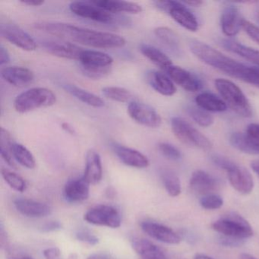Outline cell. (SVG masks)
<instances>
[{"label":"cell","instance_id":"obj_1","mask_svg":"<svg viewBox=\"0 0 259 259\" xmlns=\"http://www.w3.org/2000/svg\"><path fill=\"white\" fill-rule=\"evenodd\" d=\"M34 28L63 40L100 49L123 48L126 44L125 38L118 34L80 28L70 24L40 22L34 24Z\"/></svg>","mask_w":259,"mask_h":259},{"label":"cell","instance_id":"obj_2","mask_svg":"<svg viewBox=\"0 0 259 259\" xmlns=\"http://www.w3.org/2000/svg\"><path fill=\"white\" fill-rule=\"evenodd\" d=\"M189 48L205 64L259 89V69L245 66L199 40H191Z\"/></svg>","mask_w":259,"mask_h":259},{"label":"cell","instance_id":"obj_3","mask_svg":"<svg viewBox=\"0 0 259 259\" xmlns=\"http://www.w3.org/2000/svg\"><path fill=\"white\" fill-rule=\"evenodd\" d=\"M215 87L227 105L236 114L242 117H251L252 108L242 91L230 80L218 78Z\"/></svg>","mask_w":259,"mask_h":259},{"label":"cell","instance_id":"obj_4","mask_svg":"<svg viewBox=\"0 0 259 259\" xmlns=\"http://www.w3.org/2000/svg\"><path fill=\"white\" fill-rule=\"evenodd\" d=\"M57 102L55 94L46 88H33L18 95L14 108L18 113H26L40 108L54 106Z\"/></svg>","mask_w":259,"mask_h":259},{"label":"cell","instance_id":"obj_5","mask_svg":"<svg viewBox=\"0 0 259 259\" xmlns=\"http://www.w3.org/2000/svg\"><path fill=\"white\" fill-rule=\"evenodd\" d=\"M212 229L221 235L246 239L253 235L249 223L239 213L230 212L211 224Z\"/></svg>","mask_w":259,"mask_h":259},{"label":"cell","instance_id":"obj_6","mask_svg":"<svg viewBox=\"0 0 259 259\" xmlns=\"http://www.w3.org/2000/svg\"><path fill=\"white\" fill-rule=\"evenodd\" d=\"M171 128L176 137L188 146L195 147L204 151H209L213 146L211 142L205 136L183 118L179 116L172 118Z\"/></svg>","mask_w":259,"mask_h":259},{"label":"cell","instance_id":"obj_7","mask_svg":"<svg viewBox=\"0 0 259 259\" xmlns=\"http://www.w3.org/2000/svg\"><path fill=\"white\" fill-rule=\"evenodd\" d=\"M69 10L74 14L84 19H89L94 22L99 23L111 24L125 23V20L120 17H116L114 14L109 13L100 7H97L92 4V1L89 2H81V1H75L69 4Z\"/></svg>","mask_w":259,"mask_h":259},{"label":"cell","instance_id":"obj_8","mask_svg":"<svg viewBox=\"0 0 259 259\" xmlns=\"http://www.w3.org/2000/svg\"><path fill=\"white\" fill-rule=\"evenodd\" d=\"M154 4L157 8L169 13L174 21L186 29L190 31H196L198 29L196 17L183 2L157 1Z\"/></svg>","mask_w":259,"mask_h":259},{"label":"cell","instance_id":"obj_9","mask_svg":"<svg viewBox=\"0 0 259 259\" xmlns=\"http://www.w3.org/2000/svg\"><path fill=\"white\" fill-rule=\"evenodd\" d=\"M84 221L94 225L118 228L121 225V216L117 209L110 205L95 206L86 212Z\"/></svg>","mask_w":259,"mask_h":259},{"label":"cell","instance_id":"obj_10","mask_svg":"<svg viewBox=\"0 0 259 259\" xmlns=\"http://www.w3.org/2000/svg\"><path fill=\"white\" fill-rule=\"evenodd\" d=\"M128 113L137 123L149 128H158L162 123L161 117L151 106L139 101H133L128 104Z\"/></svg>","mask_w":259,"mask_h":259},{"label":"cell","instance_id":"obj_11","mask_svg":"<svg viewBox=\"0 0 259 259\" xmlns=\"http://www.w3.org/2000/svg\"><path fill=\"white\" fill-rule=\"evenodd\" d=\"M0 34L12 45L23 51L31 52L37 49V43L31 36L14 24H2L0 26Z\"/></svg>","mask_w":259,"mask_h":259},{"label":"cell","instance_id":"obj_12","mask_svg":"<svg viewBox=\"0 0 259 259\" xmlns=\"http://www.w3.org/2000/svg\"><path fill=\"white\" fill-rule=\"evenodd\" d=\"M227 172L230 185L235 190L242 195H248L252 192L254 180L248 169L234 163Z\"/></svg>","mask_w":259,"mask_h":259},{"label":"cell","instance_id":"obj_13","mask_svg":"<svg viewBox=\"0 0 259 259\" xmlns=\"http://www.w3.org/2000/svg\"><path fill=\"white\" fill-rule=\"evenodd\" d=\"M243 20L239 9L233 4H227L223 10L221 16L223 33L227 37H234L242 28Z\"/></svg>","mask_w":259,"mask_h":259},{"label":"cell","instance_id":"obj_14","mask_svg":"<svg viewBox=\"0 0 259 259\" xmlns=\"http://www.w3.org/2000/svg\"><path fill=\"white\" fill-rule=\"evenodd\" d=\"M141 227L150 237L163 243L177 245L181 241L178 233L163 224L152 221H144L141 224Z\"/></svg>","mask_w":259,"mask_h":259},{"label":"cell","instance_id":"obj_15","mask_svg":"<svg viewBox=\"0 0 259 259\" xmlns=\"http://www.w3.org/2000/svg\"><path fill=\"white\" fill-rule=\"evenodd\" d=\"M42 46L47 52L60 58L68 60H79L82 48L74 45L72 42L61 40H47L41 42Z\"/></svg>","mask_w":259,"mask_h":259},{"label":"cell","instance_id":"obj_16","mask_svg":"<svg viewBox=\"0 0 259 259\" xmlns=\"http://www.w3.org/2000/svg\"><path fill=\"white\" fill-rule=\"evenodd\" d=\"M189 186L198 195H207L220 189V182L213 176L204 170L195 171L191 176Z\"/></svg>","mask_w":259,"mask_h":259},{"label":"cell","instance_id":"obj_17","mask_svg":"<svg viewBox=\"0 0 259 259\" xmlns=\"http://www.w3.org/2000/svg\"><path fill=\"white\" fill-rule=\"evenodd\" d=\"M166 72L172 81L188 92H198L202 88L201 80L196 75L183 68L172 65Z\"/></svg>","mask_w":259,"mask_h":259},{"label":"cell","instance_id":"obj_18","mask_svg":"<svg viewBox=\"0 0 259 259\" xmlns=\"http://www.w3.org/2000/svg\"><path fill=\"white\" fill-rule=\"evenodd\" d=\"M112 148L118 158L127 166L138 169H144L149 166L148 157L137 150L116 143L112 145Z\"/></svg>","mask_w":259,"mask_h":259},{"label":"cell","instance_id":"obj_19","mask_svg":"<svg viewBox=\"0 0 259 259\" xmlns=\"http://www.w3.org/2000/svg\"><path fill=\"white\" fill-rule=\"evenodd\" d=\"M1 76L6 81L15 87H25L34 81V72L22 66H9L1 70Z\"/></svg>","mask_w":259,"mask_h":259},{"label":"cell","instance_id":"obj_20","mask_svg":"<svg viewBox=\"0 0 259 259\" xmlns=\"http://www.w3.org/2000/svg\"><path fill=\"white\" fill-rule=\"evenodd\" d=\"M14 204L18 211L29 218H44L52 212L51 206L34 200L18 198L15 200Z\"/></svg>","mask_w":259,"mask_h":259},{"label":"cell","instance_id":"obj_21","mask_svg":"<svg viewBox=\"0 0 259 259\" xmlns=\"http://www.w3.org/2000/svg\"><path fill=\"white\" fill-rule=\"evenodd\" d=\"M63 194L69 202H81L89 198L90 184L83 177L70 180L65 186Z\"/></svg>","mask_w":259,"mask_h":259},{"label":"cell","instance_id":"obj_22","mask_svg":"<svg viewBox=\"0 0 259 259\" xmlns=\"http://www.w3.org/2000/svg\"><path fill=\"white\" fill-rule=\"evenodd\" d=\"M103 176L102 163L98 151L89 150L86 154L85 169L83 178L89 184H97L101 181Z\"/></svg>","mask_w":259,"mask_h":259},{"label":"cell","instance_id":"obj_23","mask_svg":"<svg viewBox=\"0 0 259 259\" xmlns=\"http://www.w3.org/2000/svg\"><path fill=\"white\" fill-rule=\"evenodd\" d=\"M78 61L80 62L81 67L103 69L112 67L113 59L108 54L101 51L83 50Z\"/></svg>","mask_w":259,"mask_h":259},{"label":"cell","instance_id":"obj_24","mask_svg":"<svg viewBox=\"0 0 259 259\" xmlns=\"http://www.w3.org/2000/svg\"><path fill=\"white\" fill-rule=\"evenodd\" d=\"M147 79L150 85L160 95L170 97L175 95L177 88L174 81L165 74L157 71L148 72Z\"/></svg>","mask_w":259,"mask_h":259},{"label":"cell","instance_id":"obj_25","mask_svg":"<svg viewBox=\"0 0 259 259\" xmlns=\"http://www.w3.org/2000/svg\"><path fill=\"white\" fill-rule=\"evenodd\" d=\"M92 4L97 7L112 13H126L131 14H139L143 10L139 4L126 1H110V0H97L92 1Z\"/></svg>","mask_w":259,"mask_h":259},{"label":"cell","instance_id":"obj_26","mask_svg":"<svg viewBox=\"0 0 259 259\" xmlns=\"http://www.w3.org/2000/svg\"><path fill=\"white\" fill-rule=\"evenodd\" d=\"M132 245L140 259H168L158 246L148 239H134Z\"/></svg>","mask_w":259,"mask_h":259},{"label":"cell","instance_id":"obj_27","mask_svg":"<svg viewBox=\"0 0 259 259\" xmlns=\"http://www.w3.org/2000/svg\"><path fill=\"white\" fill-rule=\"evenodd\" d=\"M221 45L230 52L237 54L259 66V51L257 50L253 49L231 40H223Z\"/></svg>","mask_w":259,"mask_h":259},{"label":"cell","instance_id":"obj_28","mask_svg":"<svg viewBox=\"0 0 259 259\" xmlns=\"http://www.w3.org/2000/svg\"><path fill=\"white\" fill-rule=\"evenodd\" d=\"M195 103L198 107L207 112H224L227 105L224 100L218 98L210 92H204L195 98Z\"/></svg>","mask_w":259,"mask_h":259},{"label":"cell","instance_id":"obj_29","mask_svg":"<svg viewBox=\"0 0 259 259\" xmlns=\"http://www.w3.org/2000/svg\"><path fill=\"white\" fill-rule=\"evenodd\" d=\"M63 89L66 92L79 100L81 102L91 107L95 108H100L104 106V101L100 97L97 96L95 94L91 93L88 91L84 90L81 88L77 87L74 84H66L63 85Z\"/></svg>","mask_w":259,"mask_h":259},{"label":"cell","instance_id":"obj_30","mask_svg":"<svg viewBox=\"0 0 259 259\" xmlns=\"http://www.w3.org/2000/svg\"><path fill=\"white\" fill-rule=\"evenodd\" d=\"M140 51L146 58L151 60L154 64L165 72L172 66L170 59L155 47L148 45H142L140 46Z\"/></svg>","mask_w":259,"mask_h":259},{"label":"cell","instance_id":"obj_31","mask_svg":"<svg viewBox=\"0 0 259 259\" xmlns=\"http://www.w3.org/2000/svg\"><path fill=\"white\" fill-rule=\"evenodd\" d=\"M230 142L233 148L245 154L258 155L259 145L254 143L245 133H233L230 137Z\"/></svg>","mask_w":259,"mask_h":259},{"label":"cell","instance_id":"obj_32","mask_svg":"<svg viewBox=\"0 0 259 259\" xmlns=\"http://www.w3.org/2000/svg\"><path fill=\"white\" fill-rule=\"evenodd\" d=\"M157 38L166 45L172 52L178 54L181 51V45L179 36L175 31L166 27H158L154 30Z\"/></svg>","mask_w":259,"mask_h":259},{"label":"cell","instance_id":"obj_33","mask_svg":"<svg viewBox=\"0 0 259 259\" xmlns=\"http://www.w3.org/2000/svg\"><path fill=\"white\" fill-rule=\"evenodd\" d=\"M12 154L16 161L28 169H34L36 166V160L32 153L22 144L13 143Z\"/></svg>","mask_w":259,"mask_h":259},{"label":"cell","instance_id":"obj_34","mask_svg":"<svg viewBox=\"0 0 259 259\" xmlns=\"http://www.w3.org/2000/svg\"><path fill=\"white\" fill-rule=\"evenodd\" d=\"M162 182L166 192L170 196L177 197L181 193V183L178 176L169 169H164L161 172Z\"/></svg>","mask_w":259,"mask_h":259},{"label":"cell","instance_id":"obj_35","mask_svg":"<svg viewBox=\"0 0 259 259\" xmlns=\"http://www.w3.org/2000/svg\"><path fill=\"white\" fill-rule=\"evenodd\" d=\"M102 93L107 99L116 102L130 103L133 101V95L131 92L124 88L109 86L102 89Z\"/></svg>","mask_w":259,"mask_h":259},{"label":"cell","instance_id":"obj_36","mask_svg":"<svg viewBox=\"0 0 259 259\" xmlns=\"http://www.w3.org/2000/svg\"><path fill=\"white\" fill-rule=\"evenodd\" d=\"M189 116L196 122L197 124L202 127H209L213 123V117L209 113V112L200 108L195 106H189L186 108Z\"/></svg>","mask_w":259,"mask_h":259},{"label":"cell","instance_id":"obj_37","mask_svg":"<svg viewBox=\"0 0 259 259\" xmlns=\"http://www.w3.org/2000/svg\"><path fill=\"white\" fill-rule=\"evenodd\" d=\"M1 174H2L3 178L12 189L19 192H23L26 190V182L16 172H12L8 169H2Z\"/></svg>","mask_w":259,"mask_h":259},{"label":"cell","instance_id":"obj_38","mask_svg":"<svg viewBox=\"0 0 259 259\" xmlns=\"http://www.w3.org/2000/svg\"><path fill=\"white\" fill-rule=\"evenodd\" d=\"M158 149L163 157L172 161H179L182 159V153L177 147L169 143L159 144Z\"/></svg>","mask_w":259,"mask_h":259},{"label":"cell","instance_id":"obj_39","mask_svg":"<svg viewBox=\"0 0 259 259\" xmlns=\"http://www.w3.org/2000/svg\"><path fill=\"white\" fill-rule=\"evenodd\" d=\"M200 204L203 208L207 210H217L222 207L224 200L216 194L204 195L200 199Z\"/></svg>","mask_w":259,"mask_h":259},{"label":"cell","instance_id":"obj_40","mask_svg":"<svg viewBox=\"0 0 259 259\" xmlns=\"http://www.w3.org/2000/svg\"><path fill=\"white\" fill-rule=\"evenodd\" d=\"M81 70L88 78H91V79L98 80L107 76L111 72L112 67L103 68V69L81 67Z\"/></svg>","mask_w":259,"mask_h":259},{"label":"cell","instance_id":"obj_41","mask_svg":"<svg viewBox=\"0 0 259 259\" xmlns=\"http://www.w3.org/2000/svg\"><path fill=\"white\" fill-rule=\"evenodd\" d=\"M76 238L78 241L89 244L91 245H95L99 242V239L92 232L87 230H81L76 233Z\"/></svg>","mask_w":259,"mask_h":259},{"label":"cell","instance_id":"obj_42","mask_svg":"<svg viewBox=\"0 0 259 259\" xmlns=\"http://www.w3.org/2000/svg\"><path fill=\"white\" fill-rule=\"evenodd\" d=\"M242 28L248 34V37L259 45V28L254 24L244 19L242 22Z\"/></svg>","mask_w":259,"mask_h":259},{"label":"cell","instance_id":"obj_43","mask_svg":"<svg viewBox=\"0 0 259 259\" xmlns=\"http://www.w3.org/2000/svg\"><path fill=\"white\" fill-rule=\"evenodd\" d=\"M245 239L224 236V235H221L218 238V242L221 245L226 247H232V248L242 246L245 243Z\"/></svg>","mask_w":259,"mask_h":259},{"label":"cell","instance_id":"obj_44","mask_svg":"<svg viewBox=\"0 0 259 259\" xmlns=\"http://www.w3.org/2000/svg\"><path fill=\"white\" fill-rule=\"evenodd\" d=\"M245 134L251 141L259 145V123H251L247 126Z\"/></svg>","mask_w":259,"mask_h":259},{"label":"cell","instance_id":"obj_45","mask_svg":"<svg viewBox=\"0 0 259 259\" xmlns=\"http://www.w3.org/2000/svg\"><path fill=\"white\" fill-rule=\"evenodd\" d=\"M63 228V225L59 221H49L40 227V230L43 233H51V232L58 231Z\"/></svg>","mask_w":259,"mask_h":259},{"label":"cell","instance_id":"obj_46","mask_svg":"<svg viewBox=\"0 0 259 259\" xmlns=\"http://www.w3.org/2000/svg\"><path fill=\"white\" fill-rule=\"evenodd\" d=\"M43 254L45 259H60L61 257V251L56 247L47 248L44 251Z\"/></svg>","mask_w":259,"mask_h":259},{"label":"cell","instance_id":"obj_47","mask_svg":"<svg viewBox=\"0 0 259 259\" xmlns=\"http://www.w3.org/2000/svg\"><path fill=\"white\" fill-rule=\"evenodd\" d=\"M10 53L7 51V48H4V45H1L0 47V64L4 65L10 62Z\"/></svg>","mask_w":259,"mask_h":259},{"label":"cell","instance_id":"obj_48","mask_svg":"<svg viewBox=\"0 0 259 259\" xmlns=\"http://www.w3.org/2000/svg\"><path fill=\"white\" fill-rule=\"evenodd\" d=\"M21 3L28 7H40L45 4V1H40V0H28V1H22Z\"/></svg>","mask_w":259,"mask_h":259},{"label":"cell","instance_id":"obj_49","mask_svg":"<svg viewBox=\"0 0 259 259\" xmlns=\"http://www.w3.org/2000/svg\"><path fill=\"white\" fill-rule=\"evenodd\" d=\"M87 259H113L110 255L107 254H103V253H98V254H92L89 256Z\"/></svg>","mask_w":259,"mask_h":259},{"label":"cell","instance_id":"obj_50","mask_svg":"<svg viewBox=\"0 0 259 259\" xmlns=\"http://www.w3.org/2000/svg\"><path fill=\"white\" fill-rule=\"evenodd\" d=\"M183 3L185 5L193 7H199L203 4L202 1H200V0H188V1H184Z\"/></svg>","mask_w":259,"mask_h":259},{"label":"cell","instance_id":"obj_51","mask_svg":"<svg viewBox=\"0 0 259 259\" xmlns=\"http://www.w3.org/2000/svg\"><path fill=\"white\" fill-rule=\"evenodd\" d=\"M62 128H63L64 131H66V133H69V134H75V130H74L73 127H72L70 124L68 123V122H63V123L62 124Z\"/></svg>","mask_w":259,"mask_h":259},{"label":"cell","instance_id":"obj_52","mask_svg":"<svg viewBox=\"0 0 259 259\" xmlns=\"http://www.w3.org/2000/svg\"><path fill=\"white\" fill-rule=\"evenodd\" d=\"M251 166L253 171L259 176V160H254V161L251 162Z\"/></svg>","mask_w":259,"mask_h":259},{"label":"cell","instance_id":"obj_53","mask_svg":"<svg viewBox=\"0 0 259 259\" xmlns=\"http://www.w3.org/2000/svg\"><path fill=\"white\" fill-rule=\"evenodd\" d=\"M9 259H34L31 256L24 255V254H19V255H13L9 257Z\"/></svg>","mask_w":259,"mask_h":259},{"label":"cell","instance_id":"obj_54","mask_svg":"<svg viewBox=\"0 0 259 259\" xmlns=\"http://www.w3.org/2000/svg\"><path fill=\"white\" fill-rule=\"evenodd\" d=\"M239 259H257L254 256L251 255V254H247V253H243V254H241L240 257H239Z\"/></svg>","mask_w":259,"mask_h":259},{"label":"cell","instance_id":"obj_55","mask_svg":"<svg viewBox=\"0 0 259 259\" xmlns=\"http://www.w3.org/2000/svg\"><path fill=\"white\" fill-rule=\"evenodd\" d=\"M106 193H107V196L109 198H110V197H113L115 195L114 189H113V188H108Z\"/></svg>","mask_w":259,"mask_h":259},{"label":"cell","instance_id":"obj_56","mask_svg":"<svg viewBox=\"0 0 259 259\" xmlns=\"http://www.w3.org/2000/svg\"><path fill=\"white\" fill-rule=\"evenodd\" d=\"M194 259H213V258H212L211 257H209V256L206 255V254H197L195 256V258H194Z\"/></svg>","mask_w":259,"mask_h":259}]
</instances>
